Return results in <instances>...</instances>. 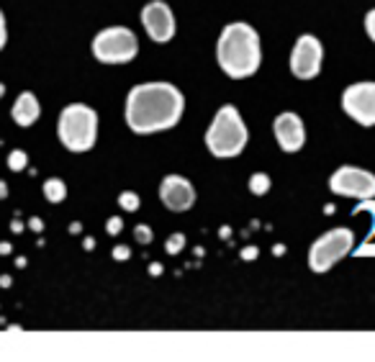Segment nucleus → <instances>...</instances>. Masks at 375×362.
I'll list each match as a JSON object with an SVG mask.
<instances>
[{"label":"nucleus","instance_id":"f257e3e1","mask_svg":"<svg viewBox=\"0 0 375 362\" xmlns=\"http://www.w3.org/2000/svg\"><path fill=\"white\" fill-rule=\"evenodd\" d=\"M185 98L170 83H142L126 95V124L134 134L172 129L183 116Z\"/></svg>","mask_w":375,"mask_h":362},{"label":"nucleus","instance_id":"f03ea898","mask_svg":"<svg viewBox=\"0 0 375 362\" xmlns=\"http://www.w3.org/2000/svg\"><path fill=\"white\" fill-rule=\"evenodd\" d=\"M216 59H219V67L234 80L255 75L260 59H262L257 31L244 21L224 26L219 44H216Z\"/></svg>","mask_w":375,"mask_h":362},{"label":"nucleus","instance_id":"7ed1b4c3","mask_svg":"<svg viewBox=\"0 0 375 362\" xmlns=\"http://www.w3.org/2000/svg\"><path fill=\"white\" fill-rule=\"evenodd\" d=\"M249 142L247 124L242 121L239 110L234 106H222L213 116L211 126L206 131V147L213 157H237L244 152Z\"/></svg>","mask_w":375,"mask_h":362},{"label":"nucleus","instance_id":"20e7f679","mask_svg":"<svg viewBox=\"0 0 375 362\" xmlns=\"http://www.w3.org/2000/svg\"><path fill=\"white\" fill-rule=\"evenodd\" d=\"M57 136L69 152H88L98 139V113L85 103H72L60 113Z\"/></svg>","mask_w":375,"mask_h":362},{"label":"nucleus","instance_id":"39448f33","mask_svg":"<svg viewBox=\"0 0 375 362\" xmlns=\"http://www.w3.org/2000/svg\"><path fill=\"white\" fill-rule=\"evenodd\" d=\"M93 54L103 65H126L139 54V42L126 26H111L93 39Z\"/></svg>","mask_w":375,"mask_h":362},{"label":"nucleus","instance_id":"423d86ee","mask_svg":"<svg viewBox=\"0 0 375 362\" xmlns=\"http://www.w3.org/2000/svg\"><path fill=\"white\" fill-rule=\"evenodd\" d=\"M355 247V234L350 229H332L316 239L308 252V268L314 272H326L332 270L342 257H347Z\"/></svg>","mask_w":375,"mask_h":362},{"label":"nucleus","instance_id":"0eeeda50","mask_svg":"<svg viewBox=\"0 0 375 362\" xmlns=\"http://www.w3.org/2000/svg\"><path fill=\"white\" fill-rule=\"evenodd\" d=\"M329 190L344 198H375V175L367 170L352 167V165H342L332 177H329Z\"/></svg>","mask_w":375,"mask_h":362},{"label":"nucleus","instance_id":"6e6552de","mask_svg":"<svg viewBox=\"0 0 375 362\" xmlns=\"http://www.w3.org/2000/svg\"><path fill=\"white\" fill-rule=\"evenodd\" d=\"M344 113L360 126H375V83H355L342 93Z\"/></svg>","mask_w":375,"mask_h":362},{"label":"nucleus","instance_id":"1a4fd4ad","mask_svg":"<svg viewBox=\"0 0 375 362\" xmlns=\"http://www.w3.org/2000/svg\"><path fill=\"white\" fill-rule=\"evenodd\" d=\"M322 59H324L322 42L311 34H303L290 51V72L299 80H314L322 69Z\"/></svg>","mask_w":375,"mask_h":362},{"label":"nucleus","instance_id":"9d476101","mask_svg":"<svg viewBox=\"0 0 375 362\" xmlns=\"http://www.w3.org/2000/svg\"><path fill=\"white\" fill-rule=\"evenodd\" d=\"M142 26L149 39L157 44H167L175 36V16L162 0H152L142 8Z\"/></svg>","mask_w":375,"mask_h":362},{"label":"nucleus","instance_id":"9b49d317","mask_svg":"<svg viewBox=\"0 0 375 362\" xmlns=\"http://www.w3.org/2000/svg\"><path fill=\"white\" fill-rule=\"evenodd\" d=\"M160 201L170 211H188L196 203V188L190 180L180 175H167L160 183Z\"/></svg>","mask_w":375,"mask_h":362},{"label":"nucleus","instance_id":"f8f14e48","mask_svg":"<svg viewBox=\"0 0 375 362\" xmlns=\"http://www.w3.org/2000/svg\"><path fill=\"white\" fill-rule=\"evenodd\" d=\"M273 131H275V139L281 144L283 152H299L303 142H306V129H303V121L301 116L296 113H281V116L275 118L273 124Z\"/></svg>","mask_w":375,"mask_h":362},{"label":"nucleus","instance_id":"ddd939ff","mask_svg":"<svg viewBox=\"0 0 375 362\" xmlns=\"http://www.w3.org/2000/svg\"><path fill=\"white\" fill-rule=\"evenodd\" d=\"M13 121H16L18 126H34L36 118H39V113H42V108H39V101H36L34 93H21L16 98V103H13Z\"/></svg>","mask_w":375,"mask_h":362},{"label":"nucleus","instance_id":"4468645a","mask_svg":"<svg viewBox=\"0 0 375 362\" xmlns=\"http://www.w3.org/2000/svg\"><path fill=\"white\" fill-rule=\"evenodd\" d=\"M44 195H47V201L49 203H62L67 198V186H65V180H60V177H49V180L44 183Z\"/></svg>","mask_w":375,"mask_h":362},{"label":"nucleus","instance_id":"2eb2a0df","mask_svg":"<svg viewBox=\"0 0 375 362\" xmlns=\"http://www.w3.org/2000/svg\"><path fill=\"white\" fill-rule=\"evenodd\" d=\"M270 175H265V172H255V175L249 177V193L255 195H265L267 190H270Z\"/></svg>","mask_w":375,"mask_h":362},{"label":"nucleus","instance_id":"dca6fc26","mask_svg":"<svg viewBox=\"0 0 375 362\" xmlns=\"http://www.w3.org/2000/svg\"><path fill=\"white\" fill-rule=\"evenodd\" d=\"M26 165H28V154H26L24 149H13V152L8 154V167L13 170V172H21Z\"/></svg>","mask_w":375,"mask_h":362},{"label":"nucleus","instance_id":"f3484780","mask_svg":"<svg viewBox=\"0 0 375 362\" xmlns=\"http://www.w3.org/2000/svg\"><path fill=\"white\" fill-rule=\"evenodd\" d=\"M119 206H121L124 211H128V213H131V211H137V208H139V195L131 193V190L121 193V195H119Z\"/></svg>","mask_w":375,"mask_h":362},{"label":"nucleus","instance_id":"a211bd4d","mask_svg":"<svg viewBox=\"0 0 375 362\" xmlns=\"http://www.w3.org/2000/svg\"><path fill=\"white\" fill-rule=\"evenodd\" d=\"M362 211H367V213L373 216V227H370V234H367V239H365V242H370V239H373V234H375V201H373V198H367V201L360 203L358 208H355V213H362Z\"/></svg>","mask_w":375,"mask_h":362},{"label":"nucleus","instance_id":"6ab92c4d","mask_svg":"<svg viewBox=\"0 0 375 362\" xmlns=\"http://www.w3.org/2000/svg\"><path fill=\"white\" fill-rule=\"evenodd\" d=\"M183 247H185V236H183V234H172L170 239L165 242V249H167L170 254H178Z\"/></svg>","mask_w":375,"mask_h":362},{"label":"nucleus","instance_id":"aec40b11","mask_svg":"<svg viewBox=\"0 0 375 362\" xmlns=\"http://www.w3.org/2000/svg\"><path fill=\"white\" fill-rule=\"evenodd\" d=\"M134 236H137L139 245H149V242H152V239H154L152 229L147 227V224H139V227L134 229Z\"/></svg>","mask_w":375,"mask_h":362},{"label":"nucleus","instance_id":"412c9836","mask_svg":"<svg viewBox=\"0 0 375 362\" xmlns=\"http://www.w3.org/2000/svg\"><path fill=\"white\" fill-rule=\"evenodd\" d=\"M365 31L367 36L375 42V8L373 10H367V16H365Z\"/></svg>","mask_w":375,"mask_h":362},{"label":"nucleus","instance_id":"4be33fe9","mask_svg":"<svg viewBox=\"0 0 375 362\" xmlns=\"http://www.w3.org/2000/svg\"><path fill=\"white\" fill-rule=\"evenodd\" d=\"M8 42V31H6V16H3V10H0V49L6 47Z\"/></svg>","mask_w":375,"mask_h":362},{"label":"nucleus","instance_id":"5701e85b","mask_svg":"<svg viewBox=\"0 0 375 362\" xmlns=\"http://www.w3.org/2000/svg\"><path fill=\"white\" fill-rule=\"evenodd\" d=\"M367 254H375V245H370V242H365L362 247L355 249V257H367Z\"/></svg>","mask_w":375,"mask_h":362},{"label":"nucleus","instance_id":"b1692460","mask_svg":"<svg viewBox=\"0 0 375 362\" xmlns=\"http://www.w3.org/2000/svg\"><path fill=\"white\" fill-rule=\"evenodd\" d=\"M113 257H116V260H128V257H131V252H128V247H116V249H113Z\"/></svg>","mask_w":375,"mask_h":362},{"label":"nucleus","instance_id":"393cba45","mask_svg":"<svg viewBox=\"0 0 375 362\" xmlns=\"http://www.w3.org/2000/svg\"><path fill=\"white\" fill-rule=\"evenodd\" d=\"M119 231H121V219H119V216L108 219V234H119Z\"/></svg>","mask_w":375,"mask_h":362},{"label":"nucleus","instance_id":"a878e982","mask_svg":"<svg viewBox=\"0 0 375 362\" xmlns=\"http://www.w3.org/2000/svg\"><path fill=\"white\" fill-rule=\"evenodd\" d=\"M242 257H244V260H255L257 249H255V247H252V249H244V252H242Z\"/></svg>","mask_w":375,"mask_h":362},{"label":"nucleus","instance_id":"bb28decb","mask_svg":"<svg viewBox=\"0 0 375 362\" xmlns=\"http://www.w3.org/2000/svg\"><path fill=\"white\" fill-rule=\"evenodd\" d=\"M31 229H34V231H42V229H44L42 219H31Z\"/></svg>","mask_w":375,"mask_h":362},{"label":"nucleus","instance_id":"cd10ccee","mask_svg":"<svg viewBox=\"0 0 375 362\" xmlns=\"http://www.w3.org/2000/svg\"><path fill=\"white\" fill-rule=\"evenodd\" d=\"M6 195H8V188H6V183H3V180H0V201H3V198H6Z\"/></svg>","mask_w":375,"mask_h":362},{"label":"nucleus","instance_id":"c85d7f7f","mask_svg":"<svg viewBox=\"0 0 375 362\" xmlns=\"http://www.w3.org/2000/svg\"><path fill=\"white\" fill-rule=\"evenodd\" d=\"M0 254H10V245H0Z\"/></svg>","mask_w":375,"mask_h":362},{"label":"nucleus","instance_id":"c756f323","mask_svg":"<svg viewBox=\"0 0 375 362\" xmlns=\"http://www.w3.org/2000/svg\"><path fill=\"white\" fill-rule=\"evenodd\" d=\"M3 95H6V88H3V83H0V98H3Z\"/></svg>","mask_w":375,"mask_h":362}]
</instances>
